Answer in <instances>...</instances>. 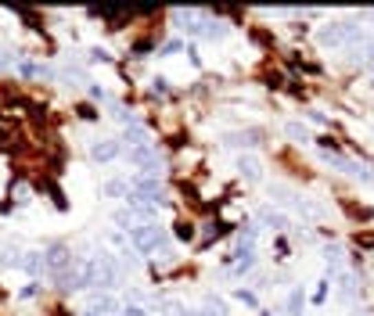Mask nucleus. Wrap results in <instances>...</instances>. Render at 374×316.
I'll use <instances>...</instances> for the list:
<instances>
[{
    "label": "nucleus",
    "instance_id": "dca6fc26",
    "mask_svg": "<svg viewBox=\"0 0 374 316\" xmlns=\"http://www.w3.org/2000/svg\"><path fill=\"white\" fill-rule=\"evenodd\" d=\"M22 256H25V251H19V248H4V251H0V266H4V270L22 266Z\"/></svg>",
    "mask_w": 374,
    "mask_h": 316
},
{
    "label": "nucleus",
    "instance_id": "4be33fe9",
    "mask_svg": "<svg viewBox=\"0 0 374 316\" xmlns=\"http://www.w3.org/2000/svg\"><path fill=\"white\" fill-rule=\"evenodd\" d=\"M11 198H14V205H25V201H29V187H25V183H14Z\"/></svg>",
    "mask_w": 374,
    "mask_h": 316
},
{
    "label": "nucleus",
    "instance_id": "6e6552de",
    "mask_svg": "<svg viewBox=\"0 0 374 316\" xmlns=\"http://www.w3.org/2000/svg\"><path fill=\"white\" fill-rule=\"evenodd\" d=\"M234 169H238V177H241V180H248V183L263 180V162H259L256 155H238V162H234Z\"/></svg>",
    "mask_w": 374,
    "mask_h": 316
},
{
    "label": "nucleus",
    "instance_id": "b1692460",
    "mask_svg": "<svg viewBox=\"0 0 374 316\" xmlns=\"http://www.w3.org/2000/svg\"><path fill=\"white\" fill-rule=\"evenodd\" d=\"M191 316H206V313H191Z\"/></svg>",
    "mask_w": 374,
    "mask_h": 316
},
{
    "label": "nucleus",
    "instance_id": "4468645a",
    "mask_svg": "<svg viewBox=\"0 0 374 316\" xmlns=\"http://www.w3.org/2000/svg\"><path fill=\"white\" fill-rule=\"evenodd\" d=\"M22 270L29 277H36L43 270V251H25V256H22Z\"/></svg>",
    "mask_w": 374,
    "mask_h": 316
},
{
    "label": "nucleus",
    "instance_id": "1a4fd4ad",
    "mask_svg": "<svg viewBox=\"0 0 374 316\" xmlns=\"http://www.w3.org/2000/svg\"><path fill=\"white\" fill-rule=\"evenodd\" d=\"M119 140H94V144H90V158H94V162H116V158H119Z\"/></svg>",
    "mask_w": 374,
    "mask_h": 316
},
{
    "label": "nucleus",
    "instance_id": "6ab92c4d",
    "mask_svg": "<svg viewBox=\"0 0 374 316\" xmlns=\"http://www.w3.org/2000/svg\"><path fill=\"white\" fill-rule=\"evenodd\" d=\"M112 219H116V227H119V230H126V234L137 227V223H133V212H130V209H119V212H112Z\"/></svg>",
    "mask_w": 374,
    "mask_h": 316
},
{
    "label": "nucleus",
    "instance_id": "412c9836",
    "mask_svg": "<svg viewBox=\"0 0 374 316\" xmlns=\"http://www.w3.org/2000/svg\"><path fill=\"white\" fill-rule=\"evenodd\" d=\"M201 33L216 40V36H223V33H227V25H223V22H206V29H201Z\"/></svg>",
    "mask_w": 374,
    "mask_h": 316
},
{
    "label": "nucleus",
    "instance_id": "aec40b11",
    "mask_svg": "<svg viewBox=\"0 0 374 316\" xmlns=\"http://www.w3.org/2000/svg\"><path fill=\"white\" fill-rule=\"evenodd\" d=\"M104 194L122 198V194H130V183H126V180H108V183H104Z\"/></svg>",
    "mask_w": 374,
    "mask_h": 316
},
{
    "label": "nucleus",
    "instance_id": "39448f33",
    "mask_svg": "<svg viewBox=\"0 0 374 316\" xmlns=\"http://www.w3.org/2000/svg\"><path fill=\"white\" fill-rule=\"evenodd\" d=\"M119 313H122V302L112 291H98L83 309V316H119Z\"/></svg>",
    "mask_w": 374,
    "mask_h": 316
},
{
    "label": "nucleus",
    "instance_id": "5701e85b",
    "mask_svg": "<svg viewBox=\"0 0 374 316\" xmlns=\"http://www.w3.org/2000/svg\"><path fill=\"white\" fill-rule=\"evenodd\" d=\"M122 316H148V309L140 302H126V306H122Z\"/></svg>",
    "mask_w": 374,
    "mask_h": 316
},
{
    "label": "nucleus",
    "instance_id": "423d86ee",
    "mask_svg": "<svg viewBox=\"0 0 374 316\" xmlns=\"http://www.w3.org/2000/svg\"><path fill=\"white\" fill-rule=\"evenodd\" d=\"M130 166H137V172H159V151L151 144L130 148Z\"/></svg>",
    "mask_w": 374,
    "mask_h": 316
},
{
    "label": "nucleus",
    "instance_id": "20e7f679",
    "mask_svg": "<svg viewBox=\"0 0 374 316\" xmlns=\"http://www.w3.org/2000/svg\"><path fill=\"white\" fill-rule=\"evenodd\" d=\"M72 259H76V256H72V251H69L65 245H51V248L43 251V270L51 273L54 280H61V277L69 273V266H72Z\"/></svg>",
    "mask_w": 374,
    "mask_h": 316
},
{
    "label": "nucleus",
    "instance_id": "f3484780",
    "mask_svg": "<svg viewBox=\"0 0 374 316\" xmlns=\"http://www.w3.org/2000/svg\"><path fill=\"white\" fill-rule=\"evenodd\" d=\"M285 133H288L292 140H299V144H306V140H309V130H306L302 122H285Z\"/></svg>",
    "mask_w": 374,
    "mask_h": 316
},
{
    "label": "nucleus",
    "instance_id": "a211bd4d",
    "mask_svg": "<svg viewBox=\"0 0 374 316\" xmlns=\"http://www.w3.org/2000/svg\"><path fill=\"white\" fill-rule=\"evenodd\" d=\"M227 144H259V130H245V133H234V137H227Z\"/></svg>",
    "mask_w": 374,
    "mask_h": 316
},
{
    "label": "nucleus",
    "instance_id": "f257e3e1",
    "mask_svg": "<svg viewBox=\"0 0 374 316\" xmlns=\"http://www.w3.org/2000/svg\"><path fill=\"white\" fill-rule=\"evenodd\" d=\"M364 40V33H360V25H356L353 19H346V22H327V25H320L317 29V43L320 47H346V43H360Z\"/></svg>",
    "mask_w": 374,
    "mask_h": 316
},
{
    "label": "nucleus",
    "instance_id": "7ed1b4c3",
    "mask_svg": "<svg viewBox=\"0 0 374 316\" xmlns=\"http://www.w3.org/2000/svg\"><path fill=\"white\" fill-rule=\"evenodd\" d=\"M130 245H133V251L148 256V251L166 248V234H162V227H155V223H140V227L130 230Z\"/></svg>",
    "mask_w": 374,
    "mask_h": 316
},
{
    "label": "nucleus",
    "instance_id": "0eeeda50",
    "mask_svg": "<svg viewBox=\"0 0 374 316\" xmlns=\"http://www.w3.org/2000/svg\"><path fill=\"white\" fill-rule=\"evenodd\" d=\"M335 291L342 302H356V295H360V280H356L353 270H338L335 273Z\"/></svg>",
    "mask_w": 374,
    "mask_h": 316
},
{
    "label": "nucleus",
    "instance_id": "9d476101",
    "mask_svg": "<svg viewBox=\"0 0 374 316\" xmlns=\"http://www.w3.org/2000/svg\"><path fill=\"white\" fill-rule=\"evenodd\" d=\"M356 69H374V36H364L356 43V58H353Z\"/></svg>",
    "mask_w": 374,
    "mask_h": 316
},
{
    "label": "nucleus",
    "instance_id": "9b49d317",
    "mask_svg": "<svg viewBox=\"0 0 374 316\" xmlns=\"http://www.w3.org/2000/svg\"><path fill=\"white\" fill-rule=\"evenodd\" d=\"M173 19H177V25L180 29H187V33H201V25H206V14H201V11H177L173 14Z\"/></svg>",
    "mask_w": 374,
    "mask_h": 316
},
{
    "label": "nucleus",
    "instance_id": "f8f14e48",
    "mask_svg": "<svg viewBox=\"0 0 374 316\" xmlns=\"http://www.w3.org/2000/svg\"><path fill=\"white\" fill-rule=\"evenodd\" d=\"M259 219H263V227L288 230V216H285V212H277V209H259Z\"/></svg>",
    "mask_w": 374,
    "mask_h": 316
},
{
    "label": "nucleus",
    "instance_id": "ddd939ff",
    "mask_svg": "<svg viewBox=\"0 0 374 316\" xmlns=\"http://www.w3.org/2000/svg\"><path fill=\"white\" fill-rule=\"evenodd\" d=\"M122 140H126V144L130 148H140V144H148V130H144V126H126V133H122Z\"/></svg>",
    "mask_w": 374,
    "mask_h": 316
},
{
    "label": "nucleus",
    "instance_id": "2eb2a0df",
    "mask_svg": "<svg viewBox=\"0 0 374 316\" xmlns=\"http://www.w3.org/2000/svg\"><path fill=\"white\" fill-rule=\"evenodd\" d=\"M159 309H162V316H191L180 298H162V306H159Z\"/></svg>",
    "mask_w": 374,
    "mask_h": 316
},
{
    "label": "nucleus",
    "instance_id": "f03ea898",
    "mask_svg": "<svg viewBox=\"0 0 374 316\" xmlns=\"http://www.w3.org/2000/svg\"><path fill=\"white\" fill-rule=\"evenodd\" d=\"M90 266H94V288H116L122 280V266L116 262V256H108V251L90 256Z\"/></svg>",
    "mask_w": 374,
    "mask_h": 316
}]
</instances>
